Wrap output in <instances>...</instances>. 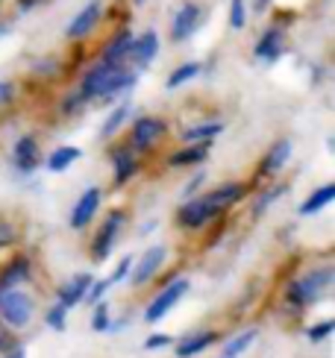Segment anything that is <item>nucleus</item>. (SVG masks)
Masks as SVG:
<instances>
[{"mask_svg": "<svg viewBox=\"0 0 335 358\" xmlns=\"http://www.w3.org/2000/svg\"><path fill=\"white\" fill-rule=\"evenodd\" d=\"M332 282H335V271L332 267H315V271L309 273H303V276H294V279H288V285H285V303L303 311V308H312L321 303V296L332 288Z\"/></svg>", "mask_w": 335, "mask_h": 358, "instance_id": "f257e3e1", "label": "nucleus"}, {"mask_svg": "<svg viewBox=\"0 0 335 358\" xmlns=\"http://www.w3.org/2000/svg\"><path fill=\"white\" fill-rule=\"evenodd\" d=\"M33 296L21 288H0V323L12 332H21L33 320Z\"/></svg>", "mask_w": 335, "mask_h": 358, "instance_id": "f03ea898", "label": "nucleus"}, {"mask_svg": "<svg viewBox=\"0 0 335 358\" xmlns=\"http://www.w3.org/2000/svg\"><path fill=\"white\" fill-rule=\"evenodd\" d=\"M118 68H124V65H109V62H103V59H97V62L80 77L77 92L88 103H106V97H109V85L115 80Z\"/></svg>", "mask_w": 335, "mask_h": 358, "instance_id": "7ed1b4c3", "label": "nucleus"}, {"mask_svg": "<svg viewBox=\"0 0 335 358\" xmlns=\"http://www.w3.org/2000/svg\"><path fill=\"white\" fill-rule=\"evenodd\" d=\"M124 227H127V212H124V208H112V212L103 217L100 229L95 235V241H91V262L100 264V262L109 259V252L115 250V244H118L121 232H124Z\"/></svg>", "mask_w": 335, "mask_h": 358, "instance_id": "20e7f679", "label": "nucleus"}, {"mask_svg": "<svg viewBox=\"0 0 335 358\" xmlns=\"http://www.w3.org/2000/svg\"><path fill=\"white\" fill-rule=\"evenodd\" d=\"M221 215H224L221 208L212 206L206 197H189L177 208V227L186 229V232H197V229L209 227L212 220H218Z\"/></svg>", "mask_w": 335, "mask_h": 358, "instance_id": "39448f33", "label": "nucleus"}, {"mask_svg": "<svg viewBox=\"0 0 335 358\" xmlns=\"http://www.w3.org/2000/svg\"><path fill=\"white\" fill-rule=\"evenodd\" d=\"M168 136V121L156 115H142L132 121V129H130V150L132 153H147Z\"/></svg>", "mask_w": 335, "mask_h": 358, "instance_id": "423d86ee", "label": "nucleus"}, {"mask_svg": "<svg viewBox=\"0 0 335 358\" xmlns=\"http://www.w3.org/2000/svg\"><path fill=\"white\" fill-rule=\"evenodd\" d=\"M189 288H191V282L186 279V276H177V279H171L168 285L153 296V303H147V308H144V320L147 323H159L168 311H171L182 296L189 294Z\"/></svg>", "mask_w": 335, "mask_h": 358, "instance_id": "0eeeda50", "label": "nucleus"}, {"mask_svg": "<svg viewBox=\"0 0 335 358\" xmlns=\"http://www.w3.org/2000/svg\"><path fill=\"white\" fill-rule=\"evenodd\" d=\"M200 24H203V6L194 3V0L182 3V6L174 12V18H171V41H174V44L189 41V38L197 33V29H200Z\"/></svg>", "mask_w": 335, "mask_h": 358, "instance_id": "6e6552de", "label": "nucleus"}, {"mask_svg": "<svg viewBox=\"0 0 335 358\" xmlns=\"http://www.w3.org/2000/svg\"><path fill=\"white\" fill-rule=\"evenodd\" d=\"M100 18H103V0H88V3L71 18V24L65 27V38H68V41H83V38H88V36L97 29Z\"/></svg>", "mask_w": 335, "mask_h": 358, "instance_id": "1a4fd4ad", "label": "nucleus"}, {"mask_svg": "<svg viewBox=\"0 0 335 358\" xmlns=\"http://www.w3.org/2000/svg\"><path fill=\"white\" fill-rule=\"evenodd\" d=\"M165 259H168V250H165L162 244L150 247V250L144 252V256L132 259V271H130V282H132V288L147 285V282L159 273V267L165 264Z\"/></svg>", "mask_w": 335, "mask_h": 358, "instance_id": "9d476101", "label": "nucleus"}, {"mask_svg": "<svg viewBox=\"0 0 335 358\" xmlns=\"http://www.w3.org/2000/svg\"><path fill=\"white\" fill-rule=\"evenodd\" d=\"M100 203H103V191H100L97 185L86 188V191L80 194V200L74 203V208H71V217H68L71 229H86L88 223L95 220V215L100 212Z\"/></svg>", "mask_w": 335, "mask_h": 358, "instance_id": "9b49d317", "label": "nucleus"}, {"mask_svg": "<svg viewBox=\"0 0 335 358\" xmlns=\"http://www.w3.org/2000/svg\"><path fill=\"white\" fill-rule=\"evenodd\" d=\"M156 56H159V33H156V29H147V33L132 38L130 68H135V71L142 73V71H147L150 65L156 62Z\"/></svg>", "mask_w": 335, "mask_h": 358, "instance_id": "f8f14e48", "label": "nucleus"}, {"mask_svg": "<svg viewBox=\"0 0 335 358\" xmlns=\"http://www.w3.org/2000/svg\"><path fill=\"white\" fill-rule=\"evenodd\" d=\"M282 53H285V29L277 27V24L268 27V29H262V36H259L256 48H253V56L259 59V62L273 65Z\"/></svg>", "mask_w": 335, "mask_h": 358, "instance_id": "ddd939ff", "label": "nucleus"}, {"mask_svg": "<svg viewBox=\"0 0 335 358\" xmlns=\"http://www.w3.org/2000/svg\"><path fill=\"white\" fill-rule=\"evenodd\" d=\"M132 29L130 27H121L115 29V36L103 44L100 59L109 65H130V50H132Z\"/></svg>", "mask_w": 335, "mask_h": 358, "instance_id": "4468645a", "label": "nucleus"}, {"mask_svg": "<svg viewBox=\"0 0 335 358\" xmlns=\"http://www.w3.org/2000/svg\"><path fill=\"white\" fill-rule=\"evenodd\" d=\"M41 162V150H39V138L36 136H21L12 144V165L18 173H33Z\"/></svg>", "mask_w": 335, "mask_h": 358, "instance_id": "2eb2a0df", "label": "nucleus"}, {"mask_svg": "<svg viewBox=\"0 0 335 358\" xmlns=\"http://www.w3.org/2000/svg\"><path fill=\"white\" fill-rule=\"evenodd\" d=\"M292 153H294V144L288 141V138H280V141H273L268 150H265V156H262V162H259V176H277L285 165H288V159H292Z\"/></svg>", "mask_w": 335, "mask_h": 358, "instance_id": "dca6fc26", "label": "nucleus"}, {"mask_svg": "<svg viewBox=\"0 0 335 358\" xmlns=\"http://www.w3.org/2000/svg\"><path fill=\"white\" fill-rule=\"evenodd\" d=\"M91 282H95V276H91V273H80V276L68 279L65 285L56 291V303L65 306L68 311H71L74 306L86 303V294H88V288H91Z\"/></svg>", "mask_w": 335, "mask_h": 358, "instance_id": "f3484780", "label": "nucleus"}, {"mask_svg": "<svg viewBox=\"0 0 335 358\" xmlns=\"http://www.w3.org/2000/svg\"><path fill=\"white\" fill-rule=\"evenodd\" d=\"M218 341V332L215 329H197V332H189L186 338L177 344L174 355L177 358H194V355H200L203 350H209L212 344Z\"/></svg>", "mask_w": 335, "mask_h": 358, "instance_id": "a211bd4d", "label": "nucleus"}, {"mask_svg": "<svg viewBox=\"0 0 335 358\" xmlns=\"http://www.w3.org/2000/svg\"><path fill=\"white\" fill-rule=\"evenodd\" d=\"M33 276V262L29 256H15L9 264L0 267V288H18Z\"/></svg>", "mask_w": 335, "mask_h": 358, "instance_id": "6ab92c4d", "label": "nucleus"}, {"mask_svg": "<svg viewBox=\"0 0 335 358\" xmlns=\"http://www.w3.org/2000/svg\"><path fill=\"white\" fill-rule=\"evenodd\" d=\"M139 173V162H135L130 147H115L112 150V179L115 185H127L130 179Z\"/></svg>", "mask_w": 335, "mask_h": 358, "instance_id": "aec40b11", "label": "nucleus"}, {"mask_svg": "<svg viewBox=\"0 0 335 358\" xmlns=\"http://www.w3.org/2000/svg\"><path fill=\"white\" fill-rule=\"evenodd\" d=\"M247 194V185L245 182H224V185H218V188H212L209 194H203V197L212 203V206H218L221 212H226L230 206H235L241 197Z\"/></svg>", "mask_w": 335, "mask_h": 358, "instance_id": "412c9836", "label": "nucleus"}, {"mask_svg": "<svg viewBox=\"0 0 335 358\" xmlns=\"http://www.w3.org/2000/svg\"><path fill=\"white\" fill-rule=\"evenodd\" d=\"M206 156H209V144H186L168 156V165L171 168H197L206 162Z\"/></svg>", "mask_w": 335, "mask_h": 358, "instance_id": "4be33fe9", "label": "nucleus"}, {"mask_svg": "<svg viewBox=\"0 0 335 358\" xmlns=\"http://www.w3.org/2000/svg\"><path fill=\"white\" fill-rule=\"evenodd\" d=\"M224 132V121H200L182 129V141L186 144H212Z\"/></svg>", "mask_w": 335, "mask_h": 358, "instance_id": "5701e85b", "label": "nucleus"}, {"mask_svg": "<svg viewBox=\"0 0 335 358\" xmlns=\"http://www.w3.org/2000/svg\"><path fill=\"white\" fill-rule=\"evenodd\" d=\"M83 159V150L80 147H74V144H62V147H56V150L44 159V168H48L50 173H65L74 162H80Z\"/></svg>", "mask_w": 335, "mask_h": 358, "instance_id": "b1692460", "label": "nucleus"}, {"mask_svg": "<svg viewBox=\"0 0 335 358\" xmlns=\"http://www.w3.org/2000/svg\"><path fill=\"white\" fill-rule=\"evenodd\" d=\"M332 200H335V185L327 182V185H321V188H315L309 197L300 203V215H303V217H309V215L324 212V208H327Z\"/></svg>", "mask_w": 335, "mask_h": 358, "instance_id": "393cba45", "label": "nucleus"}, {"mask_svg": "<svg viewBox=\"0 0 335 358\" xmlns=\"http://www.w3.org/2000/svg\"><path fill=\"white\" fill-rule=\"evenodd\" d=\"M130 115H132V103L130 100H124V103H118V106L106 115V121H103V127H100V136L103 138H115L121 129H124V124L130 121Z\"/></svg>", "mask_w": 335, "mask_h": 358, "instance_id": "a878e982", "label": "nucleus"}, {"mask_svg": "<svg viewBox=\"0 0 335 358\" xmlns=\"http://www.w3.org/2000/svg\"><path fill=\"white\" fill-rule=\"evenodd\" d=\"M200 71H203V65H200V62H182V65H177L171 73H168L165 88H168V92H177V88L189 85L191 80L200 77Z\"/></svg>", "mask_w": 335, "mask_h": 358, "instance_id": "bb28decb", "label": "nucleus"}, {"mask_svg": "<svg viewBox=\"0 0 335 358\" xmlns=\"http://www.w3.org/2000/svg\"><path fill=\"white\" fill-rule=\"evenodd\" d=\"M256 335H259V329H245V332H238L233 341H226L224 344V358H238L241 352H247L250 344L256 341Z\"/></svg>", "mask_w": 335, "mask_h": 358, "instance_id": "cd10ccee", "label": "nucleus"}, {"mask_svg": "<svg viewBox=\"0 0 335 358\" xmlns=\"http://www.w3.org/2000/svg\"><path fill=\"white\" fill-rule=\"evenodd\" d=\"M285 188H288V185H282V182H277V185H268V188H265V191L256 197V203H253V217H262V212H268V206H271L273 200H280V197H282Z\"/></svg>", "mask_w": 335, "mask_h": 358, "instance_id": "c85d7f7f", "label": "nucleus"}, {"mask_svg": "<svg viewBox=\"0 0 335 358\" xmlns=\"http://www.w3.org/2000/svg\"><path fill=\"white\" fill-rule=\"evenodd\" d=\"M109 323H112L109 303H106V300L95 303V315H91V329H95V332H109Z\"/></svg>", "mask_w": 335, "mask_h": 358, "instance_id": "c756f323", "label": "nucleus"}, {"mask_svg": "<svg viewBox=\"0 0 335 358\" xmlns=\"http://www.w3.org/2000/svg\"><path fill=\"white\" fill-rule=\"evenodd\" d=\"M44 323H48L50 329H56V332H65V329H68V308L59 306V303H53V306L48 308V315H44Z\"/></svg>", "mask_w": 335, "mask_h": 358, "instance_id": "7c9ffc66", "label": "nucleus"}, {"mask_svg": "<svg viewBox=\"0 0 335 358\" xmlns=\"http://www.w3.org/2000/svg\"><path fill=\"white\" fill-rule=\"evenodd\" d=\"M247 27V0H230V29Z\"/></svg>", "mask_w": 335, "mask_h": 358, "instance_id": "2f4dec72", "label": "nucleus"}, {"mask_svg": "<svg viewBox=\"0 0 335 358\" xmlns=\"http://www.w3.org/2000/svg\"><path fill=\"white\" fill-rule=\"evenodd\" d=\"M332 332H335V320L327 317V320H321V323L309 326V329H306V338L312 341V344H321V341H327Z\"/></svg>", "mask_w": 335, "mask_h": 358, "instance_id": "473e14b6", "label": "nucleus"}, {"mask_svg": "<svg viewBox=\"0 0 335 358\" xmlns=\"http://www.w3.org/2000/svg\"><path fill=\"white\" fill-rule=\"evenodd\" d=\"M86 106H88V100H86L80 92H71V94L62 100V115H65V117H74V115H80Z\"/></svg>", "mask_w": 335, "mask_h": 358, "instance_id": "72a5a7b5", "label": "nucleus"}, {"mask_svg": "<svg viewBox=\"0 0 335 358\" xmlns=\"http://www.w3.org/2000/svg\"><path fill=\"white\" fill-rule=\"evenodd\" d=\"M130 271H132V256H124V259L115 264V271L106 276V282H109V285H118V282H124L130 276Z\"/></svg>", "mask_w": 335, "mask_h": 358, "instance_id": "f704fd0d", "label": "nucleus"}, {"mask_svg": "<svg viewBox=\"0 0 335 358\" xmlns=\"http://www.w3.org/2000/svg\"><path fill=\"white\" fill-rule=\"evenodd\" d=\"M109 288H112V285H109V282H106V279H95V282H91V288H88V294H86V303H88V306L100 303Z\"/></svg>", "mask_w": 335, "mask_h": 358, "instance_id": "c9c22d12", "label": "nucleus"}, {"mask_svg": "<svg viewBox=\"0 0 335 358\" xmlns=\"http://www.w3.org/2000/svg\"><path fill=\"white\" fill-rule=\"evenodd\" d=\"M165 347H174V338L171 335L156 332V335H147L144 338V350H165Z\"/></svg>", "mask_w": 335, "mask_h": 358, "instance_id": "e433bc0d", "label": "nucleus"}, {"mask_svg": "<svg viewBox=\"0 0 335 358\" xmlns=\"http://www.w3.org/2000/svg\"><path fill=\"white\" fill-rule=\"evenodd\" d=\"M15 238H18L15 227H12V223H6L4 217H0V250H4V247H12V244H15Z\"/></svg>", "mask_w": 335, "mask_h": 358, "instance_id": "4c0bfd02", "label": "nucleus"}, {"mask_svg": "<svg viewBox=\"0 0 335 358\" xmlns=\"http://www.w3.org/2000/svg\"><path fill=\"white\" fill-rule=\"evenodd\" d=\"M12 100H15V83L12 80H0V109L12 106Z\"/></svg>", "mask_w": 335, "mask_h": 358, "instance_id": "58836bf2", "label": "nucleus"}, {"mask_svg": "<svg viewBox=\"0 0 335 358\" xmlns=\"http://www.w3.org/2000/svg\"><path fill=\"white\" fill-rule=\"evenodd\" d=\"M15 347H21V344L12 338V329H6V326L0 323V352H9V350H15Z\"/></svg>", "mask_w": 335, "mask_h": 358, "instance_id": "ea45409f", "label": "nucleus"}, {"mask_svg": "<svg viewBox=\"0 0 335 358\" xmlns=\"http://www.w3.org/2000/svg\"><path fill=\"white\" fill-rule=\"evenodd\" d=\"M203 179H206V173L200 171V173H197V176L191 179V182L186 185V191H182V197H186V200H189V197H194V194H197V188H200V185H203Z\"/></svg>", "mask_w": 335, "mask_h": 358, "instance_id": "a19ab883", "label": "nucleus"}, {"mask_svg": "<svg viewBox=\"0 0 335 358\" xmlns=\"http://www.w3.org/2000/svg\"><path fill=\"white\" fill-rule=\"evenodd\" d=\"M4 358H27V352H24L21 347H15V350H9V352H4Z\"/></svg>", "mask_w": 335, "mask_h": 358, "instance_id": "79ce46f5", "label": "nucleus"}, {"mask_svg": "<svg viewBox=\"0 0 335 358\" xmlns=\"http://www.w3.org/2000/svg\"><path fill=\"white\" fill-rule=\"evenodd\" d=\"M271 3H273V0H256V12H265Z\"/></svg>", "mask_w": 335, "mask_h": 358, "instance_id": "37998d69", "label": "nucleus"}, {"mask_svg": "<svg viewBox=\"0 0 335 358\" xmlns=\"http://www.w3.org/2000/svg\"><path fill=\"white\" fill-rule=\"evenodd\" d=\"M4 36H9V24H6V21H0V38H4Z\"/></svg>", "mask_w": 335, "mask_h": 358, "instance_id": "c03bdc74", "label": "nucleus"}, {"mask_svg": "<svg viewBox=\"0 0 335 358\" xmlns=\"http://www.w3.org/2000/svg\"><path fill=\"white\" fill-rule=\"evenodd\" d=\"M132 3H135V6H144V3H147V0H132Z\"/></svg>", "mask_w": 335, "mask_h": 358, "instance_id": "a18cd8bd", "label": "nucleus"}]
</instances>
